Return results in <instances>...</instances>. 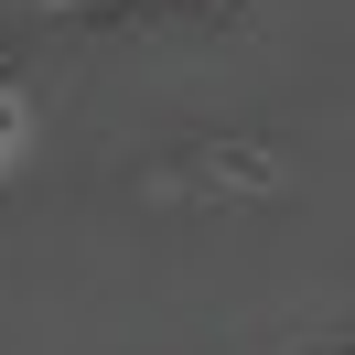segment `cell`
I'll use <instances>...</instances> for the list:
<instances>
[{"label": "cell", "instance_id": "6da1fadb", "mask_svg": "<svg viewBox=\"0 0 355 355\" xmlns=\"http://www.w3.org/2000/svg\"><path fill=\"white\" fill-rule=\"evenodd\" d=\"M22 130H33V97H22V76H0V162L22 151Z\"/></svg>", "mask_w": 355, "mask_h": 355}]
</instances>
